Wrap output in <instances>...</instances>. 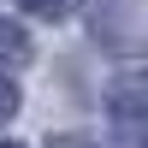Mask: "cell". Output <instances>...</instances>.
Returning a JSON list of instances; mask_svg holds the SVG:
<instances>
[{
  "instance_id": "1",
  "label": "cell",
  "mask_w": 148,
  "mask_h": 148,
  "mask_svg": "<svg viewBox=\"0 0 148 148\" xmlns=\"http://www.w3.org/2000/svg\"><path fill=\"white\" fill-rule=\"evenodd\" d=\"M113 119H119V130H125L130 142H142V83H136V77L119 83V95H113Z\"/></svg>"
},
{
  "instance_id": "5",
  "label": "cell",
  "mask_w": 148,
  "mask_h": 148,
  "mask_svg": "<svg viewBox=\"0 0 148 148\" xmlns=\"http://www.w3.org/2000/svg\"><path fill=\"white\" fill-rule=\"evenodd\" d=\"M53 148H95V142H83V136H59Z\"/></svg>"
},
{
  "instance_id": "4",
  "label": "cell",
  "mask_w": 148,
  "mask_h": 148,
  "mask_svg": "<svg viewBox=\"0 0 148 148\" xmlns=\"http://www.w3.org/2000/svg\"><path fill=\"white\" fill-rule=\"evenodd\" d=\"M18 113V89H12V77H0V125Z\"/></svg>"
},
{
  "instance_id": "3",
  "label": "cell",
  "mask_w": 148,
  "mask_h": 148,
  "mask_svg": "<svg viewBox=\"0 0 148 148\" xmlns=\"http://www.w3.org/2000/svg\"><path fill=\"white\" fill-rule=\"evenodd\" d=\"M0 53H6V59H24V53H30L24 30H12V24H6V30H0Z\"/></svg>"
},
{
  "instance_id": "6",
  "label": "cell",
  "mask_w": 148,
  "mask_h": 148,
  "mask_svg": "<svg viewBox=\"0 0 148 148\" xmlns=\"http://www.w3.org/2000/svg\"><path fill=\"white\" fill-rule=\"evenodd\" d=\"M0 148H18V142H0Z\"/></svg>"
},
{
  "instance_id": "2",
  "label": "cell",
  "mask_w": 148,
  "mask_h": 148,
  "mask_svg": "<svg viewBox=\"0 0 148 148\" xmlns=\"http://www.w3.org/2000/svg\"><path fill=\"white\" fill-rule=\"evenodd\" d=\"M30 18H71L77 12V0H18Z\"/></svg>"
}]
</instances>
